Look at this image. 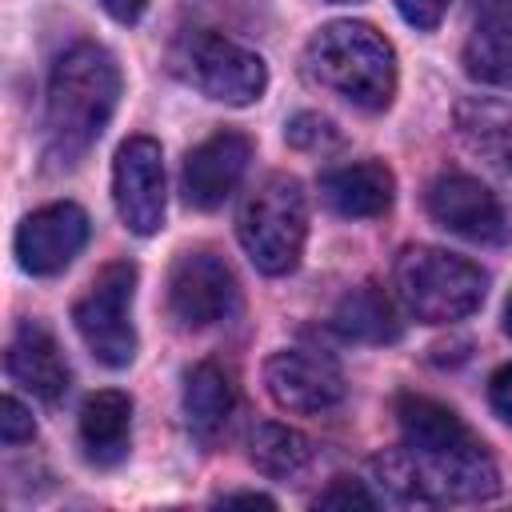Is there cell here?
<instances>
[{
	"instance_id": "6da1fadb",
	"label": "cell",
	"mask_w": 512,
	"mask_h": 512,
	"mask_svg": "<svg viewBox=\"0 0 512 512\" xmlns=\"http://www.w3.org/2000/svg\"><path fill=\"white\" fill-rule=\"evenodd\" d=\"M120 100V68L100 44H72L48 76V140L52 152L76 160L88 152Z\"/></svg>"
},
{
	"instance_id": "7a4b0ae2",
	"label": "cell",
	"mask_w": 512,
	"mask_h": 512,
	"mask_svg": "<svg viewBox=\"0 0 512 512\" xmlns=\"http://www.w3.org/2000/svg\"><path fill=\"white\" fill-rule=\"evenodd\" d=\"M308 72L364 112H380L396 92V52L392 44L360 20L324 24L304 48Z\"/></svg>"
},
{
	"instance_id": "3957f363",
	"label": "cell",
	"mask_w": 512,
	"mask_h": 512,
	"mask_svg": "<svg viewBox=\"0 0 512 512\" xmlns=\"http://www.w3.org/2000/svg\"><path fill=\"white\" fill-rule=\"evenodd\" d=\"M380 484L400 500L440 504V500H484L500 488V472L480 440H468L448 452L396 448L372 460Z\"/></svg>"
},
{
	"instance_id": "277c9868",
	"label": "cell",
	"mask_w": 512,
	"mask_h": 512,
	"mask_svg": "<svg viewBox=\"0 0 512 512\" xmlns=\"http://www.w3.org/2000/svg\"><path fill=\"white\" fill-rule=\"evenodd\" d=\"M392 288L400 296V304L424 320V324H448V320H464L484 304V288L488 276L444 248H428V244H412L396 256L392 268Z\"/></svg>"
},
{
	"instance_id": "5b68a950",
	"label": "cell",
	"mask_w": 512,
	"mask_h": 512,
	"mask_svg": "<svg viewBox=\"0 0 512 512\" xmlns=\"http://www.w3.org/2000/svg\"><path fill=\"white\" fill-rule=\"evenodd\" d=\"M236 236L264 276H288L300 264L308 236V208L300 184L292 176H268L256 192H248Z\"/></svg>"
},
{
	"instance_id": "8992f818",
	"label": "cell",
	"mask_w": 512,
	"mask_h": 512,
	"mask_svg": "<svg viewBox=\"0 0 512 512\" xmlns=\"http://www.w3.org/2000/svg\"><path fill=\"white\" fill-rule=\"evenodd\" d=\"M132 296H136V264L112 260L92 276L88 292L72 304V324L84 348L104 368H128L136 356Z\"/></svg>"
},
{
	"instance_id": "52a82bcc",
	"label": "cell",
	"mask_w": 512,
	"mask_h": 512,
	"mask_svg": "<svg viewBox=\"0 0 512 512\" xmlns=\"http://www.w3.org/2000/svg\"><path fill=\"white\" fill-rule=\"evenodd\" d=\"M112 196L120 220L136 236H152L164 224V152L152 136H128L112 164Z\"/></svg>"
},
{
	"instance_id": "ba28073f",
	"label": "cell",
	"mask_w": 512,
	"mask_h": 512,
	"mask_svg": "<svg viewBox=\"0 0 512 512\" xmlns=\"http://www.w3.org/2000/svg\"><path fill=\"white\" fill-rule=\"evenodd\" d=\"M188 80L220 104L244 108L252 100H260L264 84H268V68L256 52L224 40V36H192L188 40Z\"/></svg>"
},
{
	"instance_id": "9c48e42d",
	"label": "cell",
	"mask_w": 512,
	"mask_h": 512,
	"mask_svg": "<svg viewBox=\"0 0 512 512\" xmlns=\"http://www.w3.org/2000/svg\"><path fill=\"white\" fill-rule=\"evenodd\" d=\"M168 308L184 328H212L236 312V276L212 252H184L168 272Z\"/></svg>"
},
{
	"instance_id": "30bf717a",
	"label": "cell",
	"mask_w": 512,
	"mask_h": 512,
	"mask_svg": "<svg viewBox=\"0 0 512 512\" xmlns=\"http://www.w3.org/2000/svg\"><path fill=\"white\" fill-rule=\"evenodd\" d=\"M424 204L440 228H448L464 240H476V244H504L508 240L504 204L496 200L492 188H484L480 180H472L464 172L436 176L424 192Z\"/></svg>"
},
{
	"instance_id": "8fae6325",
	"label": "cell",
	"mask_w": 512,
	"mask_h": 512,
	"mask_svg": "<svg viewBox=\"0 0 512 512\" xmlns=\"http://www.w3.org/2000/svg\"><path fill=\"white\" fill-rule=\"evenodd\" d=\"M264 384L272 400L288 412H324L344 400V372L332 356L312 348L272 352L264 364Z\"/></svg>"
},
{
	"instance_id": "7c38bea8",
	"label": "cell",
	"mask_w": 512,
	"mask_h": 512,
	"mask_svg": "<svg viewBox=\"0 0 512 512\" xmlns=\"http://www.w3.org/2000/svg\"><path fill=\"white\" fill-rule=\"evenodd\" d=\"M84 244H88V212L72 200L36 208L16 228V260L28 276L64 272Z\"/></svg>"
},
{
	"instance_id": "4fadbf2b",
	"label": "cell",
	"mask_w": 512,
	"mask_h": 512,
	"mask_svg": "<svg viewBox=\"0 0 512 512\" xmlns=\"http://www.w3.org/2000/svg\"><path fill=\"white\" fill-rule=\"evenodd\" d=\"M252 160V140L240 132H216L208 140H200L188 156H184V200L200 212L220 208L236 184L244 180V168Z\"/></svg>"
},
{
	"instance_id": "5bb4252c",
	"label": "cell",
	"mask_w": 512,
	"mask_h": 512,
	"mask_svg": "<svg viewBox=\"0 0 512 512\" xmlns=\"http://www.w3.org/2000/svg\"><path fill=\"white\" fill-rule=\"evenodd\" d=\"M4 368L24 392H32L44 404H56L68 392V364H64L52 332L36 320H24L12 332L8 352H4Z\"/></svg>"
},
{
	"instance_id": "9a60e30c",
	"label": "cell",
	"mask_w": 512,
	"mask_h": 512,
	"mask_svg": "<svg viewBox=\"0 0 512 512\" xmlns=\"http://www.w3.org/2000/svg\"><path fill=\"white\" fill-rule=\"evenodd\" d=\"M396 180L380 160H360V164H340L320 176V196L332 212L352 216V220H372L392 208Z\"/></svg>"
},
{
	"instance_id": "2e32d148",
	"label": "cell",
	"mask_w": 512,
	"mask_h": 512,
	"mask_svg": "<svg viewBox=\"0 0 512 512\" xmlns=\"http://www.w3.org/2000/svg\"><path fill=\"white\" fill-rule=\"evenodd\" d=\"M128 440H132V400L116 388L92 392L80 408V444L84 456L100 468H112L128 456Z\"/></svg>"
},
{
	"instance_id": "e0dca14e",
	"label": "cell",
	"mask_w": 512,
	"mask_h": 512,
	"mask_svg": "<svg viewBox=\"0 0 512 512\" xmlns=\"http://www.w3.org/2000/svg\"><path fill=\"white\" fill-rule=\"evenodd\" d=\"M396 424L404 432V444L416 452H448V448L476 440L448 404L432 396H416V392H404L396 400Z\"/></svg>"
},
{
	"instance_id": "ac0fdd59",
	"label": "cell",
	"mask_w": 512,
	"mask_h": 512,
	"mask_svg": "<svg viewBox=\"0 0 512 512\" xmlns=\"http://www.w3.org/2000/svg\"><path fill=\"white\" fill-rule=\"evenodd\" d=\"M232 408H236V392H232V380L224 376V368L196 364L184 376V420L200 444H212L224 432Z\"/></svg>"
},
{
	"instance_id": "d6986e66",
	"label": "cell",
	"mask_w": 512,
	"mask_h": 512,
	"mask_svg": "<svg viewBox=\"0 0 512 512\" xmlns=\"http://www.w3.org/2000/svg\"><path fill=\"white\" fill-rule=\"evenodd\" d=\"M332 328L344 340H360V344H392L400 336V320L396 308L388 300V292L380 284H360L352 288L336 312H332Z\"/></svg>"
},
{
	"instance_id": "ffe728a7",
	"label": "cell",
	"mask_w": 512,
	"mask_h": 512,
	"mask_svg": "<svg viewBox=\"0 0 512 512\" xmlns=\"http://www.w3.org/2000/svg\"><path fill=\"white\" fill-rule=\"evenodd\" d=\"M456 128L472 152L512 172V104L504 100H460Z\"/></svg>"
},
{
	"instance_id": "44dd1931",
	"label": "cell",
	"mask_w": 512,
	"mask_h": 512,
	"mask_svg": "<svg viewBox=\"0 0 512 512\" xmlns=\"http://www.w3.org/2000/svg\"><path fill=\"white\" fill-rule=\"evenodd\" d=\"M248 456L252 464L272 476V480H292L312 464V444L308 436H300L296 428L284 424H256L252 440H248Z\"/></svg>"
},
{
	"instance_id": "7402d4cb",
	"label": "cell",
	"mask_w": 512,
	"mask_h": 512,
	"mask_svg": "<svg viewBox=\"0 0 512 512\" xmlns=\"http://www.w3.org/2000/svg\"><path fill=\"white\" fill-rule=\"evenodd\" d=\"M464 72L492 88H512V28H476L464 44Z\"/></svg>"
},
{
	"instance_id": "603a6c76",
	"label": "cell",
	"mask_w": 512,
	"mask_h": 512,
	"mask_svg": "<svg viewBox=\"0 0 512 512\" xmlns=\"http://www.w3.org/2000/svg\"><path fill=\"white\" fill-rule=\"evenodd\" d=\"M284 140H288L292 148H304V152H320V148H332L340 136H336L332 120H324V116H316V112H300V116H292V120H288V128H284Z\"/></svg>"
},
{
	"instance_id": "cb8c5ba5",
	"label": "cell",
	"mask_w": 512,
	"mask_h": 512,
	"mask_svg": "<svg viewBox=\"0 0 512 512\" xmlns=\"http://www.w3.org/2000/svg\"><path fill=\"white\" fill-rule=\"evenodd\" d=\"M316 508H376V496H372L360 480L340 476V480H332V484L316 496Z\"/></svg>"
},
{
	"instance_id": "d4e9b609",
	"label": "cell",
	"mask_w": 512,
	"mask_h": 512,
	"mask_svg": "<svg viewBox=\"0 0 512 512\" xmlns=\"http://www.w3.org/2000/svg\"><path fill=\"white\" fill-rule=\"evenodd\" d=\"M36 436V424L28 416V408L16 400V396H4L0 400V440L4 444H24Z\"/></svg>"
},
{
	"instance_id": "484cf974",
	"label": "cell",
	"mask_w": 512,
	"mask_h": 512,
	"mask_svg": "<svg viewBox=\"0 0 512 512\" xmlns=\"http://www.w3.org/2000/svg\"><path fill=\"white\" fill-rule=\"evenodd\" d=\"M448 4H452V0H396L400 16H404L412 28H420V32H432V28L444 20Z\"/></svg>"
},
{
	"instance_id": "4316f807",
	"label": "cell",
	"mask_w": 512,
	"mask_h": 512,
	"mask_svg": "<svg viewBox=\"0 0 512 512\" xmlns=\"http://www.w3.org/2000/svg\"><path fill=\"white\" fill-rule=\"evenodd\" d=\"M488 404H492V412L504 424H512V364H504V368L492 372V380H488Z\"/></svg>"
},
{
	"instance_id": "83f0119b",
	"label": "cell",
	"mask_w": 512,
	"mask_h": 512,
	"mask_svg": "<svg viewBox=\"0 0 512 512\" xmlns=\"http://www.w3.org/2000/svg\"><path fill=\"white\" fill-rule=\"evenodd\" d=\"M472 16L484 28H512V0H472Z\"/></svg>"
},
{
	"instance_id": "f1b7e54d",
	"label": "cell",
	"mask_w": 512,
	"mask_h": 512,
	"mask_svg": "<svg viewBox=\"0 0 512 512\" xmlns=\"http://www.w3.org/2000/svg\"><path fill=\"white\" fill-rule=\"evenodd\" d=\"M144 4H148V0H100V8H104L112 20H120V24H132V20H140Z\"/></svg>"
},
{
	"instance_id": "f546056e",
	"label": "cell",
	"mask_w": 512,
	"mask_h": 512,
	"mask_svg": "<svg viewBox=\"0 0 512 512\" xmlns=\"http://www.w3.org/2000/svg\"><path fill=\"white\" fill-rule=\"evenodd\" d=\"M220 504H248V508H272V496H260V492H232V496H220Z\"/></svg>"
},
{
	"instance_id": "4dcf8cb0",
	"label": "cell",
	"mask_w": 512,
	"mask_h": 512,
	"mask_svg": "<svg viewBox=\"0 0 512 512\" xmlns=\"http://www.w3.org/2000/svg\"><path fill=\"white\" fill-rule=\"evenodd\" d=\"M504 332L512 336V296H508V304H504Z\"/></svg>"
},
{
	"instance_id": "1f68e13d",
	"label": "cell",
	"mask_w": 512,
	"mask_h": 512,
	"mask_svg": "<svg viewBox=\"0 0 512 512\" xmlns=\"http://www.w3.org/2000/svg\"><path fill=\"white\" fill-rule=\"evenodd\" d=\"M332 4H344V0H332Z\"/></svg>"
}]
</instances>
